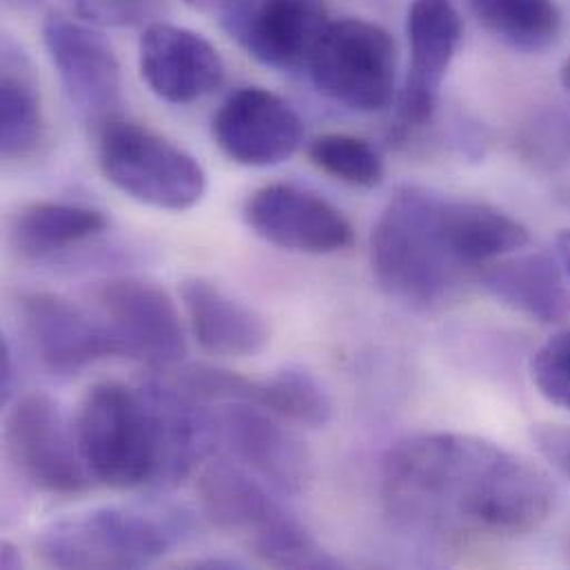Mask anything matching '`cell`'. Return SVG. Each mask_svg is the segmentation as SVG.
Segmentation results:
<instances>
[{"instance_id": "obj_1", "label": "cell", "mask_w": 570, "mask_h": 570, "mask_svg": "<svg viewBox=\"0 0 570 570\" xmlns=\"http://www.w3.org/2000/svg\"><path fill=\"white\" fill-rule=\"evenodd\" d=\"M380 491L400 527L440 538H522L556 507L549 475L527 458L451 431L395 442L382 460Z\"/></svg>"}, {"instance_id": "obj_2", "label": "cell", "mask_w": 570, "mask_h": 570, "mask_svg": "<svg viewBox=\"0 0 570 570\" xmlns=\"http://www.w3.org/2000/svg\"><path fill=\"white\" fill-rule=\"evenodd\" d=\"M442 209V194L406 185L389 200L371 234L377 285L413 311L444 308L475 276L453 252Z\"/></svg>"}, {"instance_id": "obj_3", "label": "cell", "mask_w": 570, "mask_h": 570, "mask_svg": "<svg viewBox=\"0 0 570 570\" xmlns=\"http://www.w3.org/2000/svg\"><path fill=\"white\" fill-rule=\"evenodd\" d=\"M73 433L91 480L118 491L158 484V417L142 386L94 384L78 406Z\"/></svg>"}, {"instance_id": "obj_4", "label": "cell", "mask_w": 570, "mask_h": 570, "mask_svg": "<svg viewBox=\"0 0 570 570\" xmlns=\"http://www.w3.org/2000/svg\"><path fill=\"white\" fill-rule=\"evenodd\" d=\"M198 493L212 524L245 540L261 562L276 569L337 567L252 471L227 460L212 462L198 480Z\"/></svg>"}, {"instance_id": "obj_5", "label": "cell", "mask_w": 570, "mask_h": 570, "mask_svg": "<svg viewBox=\"0 0 570 570\" xmlns=\"http://www.w3.org/2000/svg\"><path fill=\"white\" fill-rule=\"evenodd\" d=\"M183 533L185 520L174 513L102 507L51 522L36 551L53 569H142L163 560Z\"/></svg>"}, {"instance_id": "obj_6", "label": "cell", "mask_w": 570, "mask_h": 570, "mask_svg": "<svg viewBox=\"0 0 570 570\" xmlns=\"http://www.w3.org/2000/svg\"><path fill=\"white\" fill-rule=\"evenodd\" d=\"M96 154L105 180L140 205L187 212L207 191L203 165L142 125L120 118L107 120L100 125Z\"/></svg>"}, {"instance_id": "obj_7", "label": "cell", "mask_w": 570, "mask_h": 570, "mask_svg": "<svg viewBox=\"0 0 570 570\" xmlns=\"http://www.w3.org/2000/svg\"><path fill=\"white\" fill-rule=\"evenodd\" d=\"M306 69L328 100L355 111H380L395 94V40L375 22L340 18L320 36Z\"/></svg>"}, {"instance_id": "obj_8", "label": "cell", "mask_w": 570, "mask_h": 570, "mask_svg": "<svg viewBox=\"0 0 570 570\" xmlns=\"http://www.w3.org/2000/svg\"><path fill=\"white\" fill-rule=\"evenodd\" d=\"M7 449L20 475L49 495L85 493L91 475L76 433L47 393L22 395L7 415Z\"/></svg>"}, {"instance_id": "obj_9", "label": "cell", "mask_w": 570, "mask_h": 570, "mask_svg": "<svg viewBox=\"0 0 570 570\" xmlns=\"http://www.w3.org/2000/svg\"><path fill=\"white\" fill-rule=\"evenodd\" d=\"M214 435L234 460L278 495H299L311 482V453L281 415L256 402L216 404Z\"/></svg>"}, {"instance_id": "obj_10", "label": "cell", "mask_w": 570, "mask_h": 570, "mask_svg": "<svg viewBox=\"0 0 570 570\" xmlns=\"http://www.w3.org/2000/svg\"><path fill=\"white\" fill-rule=\"evenodd\" d=\"M42 40L76 111L100 125L116 118L122 105V73L109 42L62 13L47 16Z\"/></svg>"}, {"instance_id": "obj_11", "label": "cell", "mask_w": 570, "mask_h": 570, "mask_svg": "<svg viewBox=\"0 0 570 570\" xmlns=\"http://www.w3.org/2000/svg\"><path fill=\"white\" fill-rule=\"evenodd\" d=\"M98 302L122 355L163 371L185 360V328L178 306L165 288L138 278H118L102 285Z\"/></svg>"}, {"instance_id": "obj_12", "label": "cell", "mask_w": 570, "mask_h": 570, "mask_svg": "<svg viewBox=\"0 0 570 570\" xmlns=\"http://www.w3.org/2000/svg\"><path fill=\"white\" fill-rule=\"evenodd\" d=\"M247 227L265 243L285 252L326 256L353 245L346 216L322 196L295 185H265L243 209Z\"/></svg>"}, {"instance_id": "obj_13", "label": "cell", "mask_w": 570, "mask_h": 570, "mask_svg": "<svg viewBox=\"0 0 570 570\" xmlns=\"http://www.w3.org/2000/svg\"><path fill=\"white\" fill-rule=\"evenodd\" d=\"M214 140L243 167H276L297 154L304 125L283 96L263 87L236 89L214 116Z\"/></svg>"}, {"instance_id": "obj_14", "label": "cell", "mask_w": 570, "mask_h": 570, "mask_svg": "<svg viewBox=\"0 0 570 570\" xmlns=\"http://www.w3.org/2000/svg\"><path fill=\"white\" fill-rule=\"evenodd\" d=\"M328 22L324 0H240L223 11L225 31L254 60L281 71L306 67Z\"/></svg>"}, {"instance_id": "obj_15", "label": "cell", "mask_w": 570, "mask_h": 570, "mask_svg": "<svg viewBox=\"0 0 570 570\" xmlns=\"http://www.w3.org/2000/svg\"><path fill=\"white\" fill-rule=\"evenodd\" d=\"M20 313L33 351L53 373H76L98 360L122 355L120 342L105 317H91L58 293H27Z\"/></svg>"}, {"instance_id": "obj_16", "label": "cell", "mask_w": 570, "mask_h": 570, "mask_svg": "<svg viewBox=\"0 0 570 570\" xmlns=\"http://www.w3.org/2000/svg\"><path fill=\"white\" fill-rule=\"evenodd\" d=\"M138 65L149 89L171 105H191L225 80L218 49L198 31L171 22H151L138 42Z\"/></svg>"}, {"instance_id": "obj_17", "label": "cell", "mask_w": 570, "mask_h": 570, "mask_svg": "<svg viewBox=\"0 0 570 570\" xmlns=\"http://www.w3.org/2000/svg\"><path fill=\"white\" fill-rule=\"evenodd\" d=\"M411 67L400 98L404 127L426 125L440 100L442 82L462 42V18L453 0H413L406 18Z\"/></svg>"}, {"instance_id": "obj_18", "label": "cell", "mask_w": 570, "mask_h": 570, "mask_svg": "<svg viewBox=\"0 0 570 570\" xmlns=\"http://www.w3.org/2000/svg\"><path fill=\"white\" fill-rule=\"evenodd\" d=\"M180 297L198 344L227 357H249L269 344L265 317L220 286L205 278H189L180 285Z\"/></svg>"}, {"instance_id": "obj_19", "label": "cell", "mask_w": 570, "mask_h": 570, "mask_svg": "<svg viewBox=\"0 0 570 570\" xmlns=\"http://www.w3.org/2000/svg\"><path fill=\"white\" fill-rule=\"evenodd\" d=\"M567 272L547 254H529L491 263L480 274V285L507 306L540 320L562 322L570 315Z\"/></svg>"}, {"instance_id": "obj_20", "label": "cell", "mask_w": 570, "mask_h": 570, "mask_svg": "<svg viewBox=\"0 0 570 570\" xmlns=\"http://www.w3.org/2000/svg\"><path fill=\"white\" fill-rule=\"evenodd\" d=\"M442 214L453 252L475 274L524 249L531 240L529 229L520 220L487 203L444 196Z\"/></svg>"}, {"instance_id": "obj_21", "label": "cell", "mask_w": 570, "mask_h": 570, "mask_svg": "<svg viewBox=\"0 0 570 570\" xmlns=\"http://www.w3.org/2000/svg\"><path fill=\"white\" fill-rule=\"evenodd\" d=\"M107 229L102 212L71 203H33L11 223V247L27 261H42Z\"/></svg>"}, {"instance_id": "obj_22", "label": "cell", "mask_w": 570, "mask_h": 570, "mask_svg": "<svg viewBox=\"0 0 570 570\" xmlns=\"http://www.w3.org/2000/svg\"><path fill=\"white\" fill-rule=\"evenodd\" d=\"M40 91L22 51L4 38L0 85V151L7 160L29 158L42 142Z\"/></svg>"}, {"instance_id": "obj_23", "label": "cell", "mask_w": 570, "mask_h": 570, "mask_svg": "<svg viewBox=\"0 0 570 570\" xmlns=\"http://www.w3.org/2000/svg\"><path fill=\"white\" fill-rule=\"evenodd\" d=\"M475 18L520 51L549 49L562 31L556 0H469Z\"/></svg>"}, {"instance_id": "obj_24", "label": "cell", "mask_w": 570, "mask_h": 570, "mask_svg": "<svg viewBox=\"0 0 570 570\" xmlns=\"http://www.w3.org/2000/svg\"><path fill=\"white\" fill-rule=\"evenodd\" d=\"M258 404L286 422L308 429L326 426L333 415V402L326 389L317 377L297 366H285L261 382Z\"/></svg>"}, {"instance_id": "obj_25", "label": "cell", "mask_w": 570, "mask_h": 570, "mask_svg": "<svg viewBox=\"0 0 570 570\" xmlns=\"http://www.w3.org/2000/svg\"><path fill=\"white\" fill-rule=\"evenodd\" d=\"M311 163L326 176L360 189L384 180V160L371 142L348 134H324L308 147Z\"/></svg>"}, {"instance_id": "obj_26", "label": "cell", "mask_w": 570, "mask_h": 570, "mask_svg": "<svg viewBox=\"0 0 570 570\" xmlns=\"http://www.w3.org/2000/svg\"><path fill=\"white\" fill-rule=\"evenodd\" d=\"M531 373L538 391L551 404L570 411V328L551 335L535 351Z\"/></svg>"}, {"instance_id": "obj_27", "label": "cell", "mask_w": 570, "mask_h": 570, "mask_svg": "<svg viewBox=\"0 0 570 570\" xmlns=\"http://www.w3.org/2000/svg\"><path fill=\"white\" fill-rule=\"evenodd\" d=\"M165 0H69L73 13L100 27H136L156 16Z\"/></svg>"}, {"instance_id": "obj_28", "label": "cell", "mask_w": 570, "mask_h": 570, "mask_svg": "<svg viewBox=\"0 0 570 570\" xmlns=\"http://www.w3.org/2000/svg\"><path fill=\"white\" fill-rule=\"evenodd\" d=\"M531 438L538 451L570 480V426L567 424H533Z\"/></svg>"}, {"instance_id": "obj_29", "label": "cell", "mask_w": 570, "mask_h": 570, "mask_svg": "<svg viewBox=\"0 0 570 570\" xmlns=\"http://www.w3.org/2000/svg\"><path fill=\"white\" fill-rule=\"evenodd\" d=\"M2 373H0V386H2V402H9L13 386H16V366H13V353L7 340H2Z\"/></svg>"}, {"instance_id": "obj_30", "label": "cell", "mask_w": 570, "mask_h": 570, "mask_svg": "<svg viewBox=\"0 0 570 570\" xmlns=\"http://www.w3.org/2000/svg\"><path fill=\"white\" fill-rule=\"evenodd\" d=\"M0 567L7 570L22 569V556H20V551L11 542H2Z\"/></svg>"}, {"instance_id": "obj_31", "label": "cell", "mask_w": 570, "mask_h": 570, "mask_svg": "<svg viewBox=\"0 0 570 570\" xmlns=\"http://www.w3.org/2000/svg\"><path fill=\"white\" fill-rule=\"evenodd\" d=\"M556 252H558V261L562 263L567 278L570 281V229L562 232L556 240Z\"/></svg>"}, {"instance_id": "obj_32", "label": "cell", "mask_w": 570, "mask_h": 570, "mask_svg": "<svg viewBox=\"0 0 570 570\" xmlns=\"http://www.w3.org/2000/svg\"><path fill=\"white\" fill-rule=\"evenodd\" d=\"M185 2L198 11H220L223 13L225 9L234 7L240 0H185Z\"/></svg>"}, {"instance_id": "obj_33", "label": "cell", "mask_w": 570, "mask_h": 570, "mask_svg": "<svg viewBox=\"0 0 570 570\" xmlns=\"http://www.w3.org/2000/svg\"><path fill=\"white\" fill-rule=\"evenodd\" d=\"M560 80L564 85V89L570 94V58L562 65V71H560Z\"/></svg>"}, {"instance_id": "obj_34", "label": "cell", "mask_w": 570, "mask_h": 570, "mask_svg": "<svg viewBox=\"0 0 570 570\" xmlns=\"http://www.w3.org/2000/svg\"><path fill=\"white\" fill-rule=\"evenodd\" d=\"M16 2H27V0H16Z\"/></svg>"}]
</instances>
